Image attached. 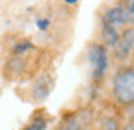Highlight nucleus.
Instances as JSON below:
<instances>
[{
  "mask_svg": "<svg viewBox=\"0 0 134 130\" xmlns=\"http://www.w3.org/2000/svg\"><path fill=\"white\" fill-rule=\"evenodd\" d=\"M48 25H50L48 20H42V18H38V20H37V27H38L40 30H45L46 27H48Z\"/></svg>",
  "mask_w": 134,
  "mask_h": 130,
  "instance_id": "4468645a",
  "label": "nucleus"
},
{
  "mask_svg": "<svg viewBox=\"0 0 134 130\" xmlns=\"http://www.w3.org/2000/svg\"><path fill=\"white\" fill-rule=\"evenodd\" d=\"M53 87H55V77L48 72H45V74H40L33 81L32 87H30V96L35 102H43L51 94Z\"/></svg>",
  "mask_w": 134,
  "mask_h": 130,
  "instance_id": "39448f33",
  "label": "nucleus"
},
{
  "mask_svg": "<svg viewBox=\"0 0 134 130\" xmlns=\"http://www.w3.org/2000/svg\"><path fill=\"white\" fill-rule=\"evenodd\" d=\"M134 54V27H126L119 32V41L113 49L114 61L119 64H127L129 58Z\"/></svg>",
  "mask_w": 134,
  "mask_h": 130,
  "instance_id": "20e7f679",
  "label": "nucleus"
},
{
  "mask_svg": "<svg viewBox=\"0 0 134 130\" xmlns=\"http://www.w3.org/2000/svg\"><path fill=\"white\" fill-rule=\"evenodd\" d=\"M124 115H126V119H127V122H132V123H134V104L124 109Z\"/></svg>",
  "mask_w": 134,
  "mask_h": 130,
  "instance_id": "ddd939ff",
  "label": "nucleus"
},
{
  "mask_svg": "<svg viewBox=\"0 0 134 130\" xmlns=\"http://www.w3.org/2000/svg\"><path fill=\"white\" fill-rule=\"evenodd\" d=\"M101 18L104 20L106 23H109L111 27H114L118 30H122L127 27V15H126V8L122 2L116 3V5H111V7H106L103 10V15Z\"/></svg>",
  "mask_w": 134,
  "mask_h": 130,
  "instance_id": "423d86ee",
  "label": "nucleus"
},
{
  "mask_svg": "<svg viewBox=\"0 0 134 130\" xmlns=\"http://www.w3.org/2000/svg\"><path fill=\"white\" fill-rule=\"evenodd\" d=\"M33 49H35V45L30 40L23 38V40L17 41V43L12 46V56H25V54H28L30 51H33Z\"/></svg>",
  "mask_w": 134,
  "mask_h": 130,
  "instance_id": "9d476101",
  "label": "nucleus"
},
{
  "mask_svg": "<svg viewBox=\"0 0 134 130\" xmlns=\"http://www.w3.org/2000/svg\"><path fill=\"white\" fill-rule=\"evenodd\" d=\"M27 66H28V59H27V54L25 56H12L7 64H5V74L10 79H15V77L22 76L25 71H27Z\"/></svg>",
  "mask_w": 134,
  "mask_h": 130,
  "instance_id": "0eeeda50",
  "label": "nucleus"
},
{
  "mask_svg": "<svg viewBox=\"0 0 134 130\" xmlns=\"http://www.w3.org/2000/svg\"><path fill=\"white\" fill-rule=\"evenodd\" d=\"M111 99L126 109L134 104V64H119L111 76Z\"/></svg>",
  "mask_w": 134,
  "mask_h": 130,
  "instance_id": "f257e3e1",
  "label": "nucleus"
},
{
  "mask_svg": "<svg viewBox=\"0 0 134 130\" xmlns=\"http://www.w3.org/2000/svg\"><path fill=\"white\" fill-rule=\"evenodd\" d=\"M86 64L90 69V77L94 84L104 82L111 71V53L99 41H90L85 49Z\"/></svg>",
  "mask_w": 134,
  "mask_h": 130,
  "instance_id": "f03ea898",
  "label": "nucleus"
},
{
  "mask_svg": "<svg viewBox=\"0 0 134 130\" xmlns=\"http://www.w3.org/2000/svg\"><path fill=\"white\" fill-rule=\"evenodd\" d=\"M122 122L116 115H101L98 120H94L96 130H119Z\"/></svg>",
  "mask_w": 134,
  "mask_h": 130,
  "instance_id": "1a4fd4ad",
  "label": "nucleus"
},
{
  "mask_svg": "<svg viewBox=\"0 0 134 130\" xmlns=\"http://www.w3.org/2000/svg\"><path fill=\"white\" fill-rule=\"evenodd\" d=\"M119 130H134V123L132 122H124Z\"/></svg>",
  "mask_w": 134,
  "mask_h": 130,
  "instance_id": "2eb2a0df",
  "label": "nucleus"
},
{
  "mask_svg": "<svg viewBox=\"0 0 134 130\" xmlns=\"http://www.w3.org/2000/svg\"><path fill=\"white\" fill-rule=\"evenodd\" d=\"M94 120V112L91 107H80L61 117L58 130H91Z\"/></svg>",
  "mask_w": 134,
  "mask_h": 130,
  "instance_id": "7ed1b4c3",
  "label": "nucleus"
},
{
  "mask_svg": "<svg viewBox=\"0 0 134 130\" xmlns=\"http://www.w3.org/2000/svg\"><path fill=\"white\" fill-rule=\"evenodd\" d=\"M126 8V15H127V27H134V0H127L122 2Z\"/></svg>",
  "mask_w": 134,
  "mask_h": 130,
  "instance_id": "f8f14e48",
  "label": "nucleus"
},
{
  "mask_svg": "<svg viewBox=\"0 0 134 130\" xmlns=\"http://www.w3.org/2000/svg\"><path fill=\"white\" fill-rule=\"evenodd\" d=\"M118 41H119V30L111 27L109 23H106L101 18V41L99 43H103L108 49H114Z\"/></svg>",
  "mask_w": 134,
  "mask_h": 130,
  "instance_id": "6e6552de",
  "label": "nucleus"
},
{
  "mask_svg": "<svg viewBox=\"0 0 134 130\" xmlns=\"http://www.w3.org/2000/svg\"><path fill=\"white\" fill-rule=\"evenodd\" d=\"M30 130H48V122L43 117H35L32 122L28 123Z\"/></svg>",
  "mask_w": 134,
  "mask_h": 130,
  "instance_id": "9b49d317",
  "label": "nucleus"
}]
</instances>
